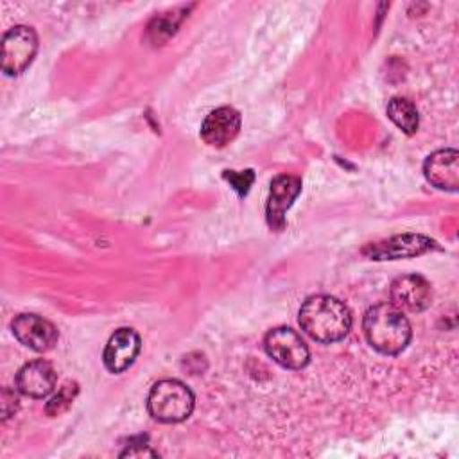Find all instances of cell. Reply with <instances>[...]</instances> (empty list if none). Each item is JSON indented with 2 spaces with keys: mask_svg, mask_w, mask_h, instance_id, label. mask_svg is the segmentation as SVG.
Segmentation results:
<instances>
[{
  "mask_svg": "<svg viewBox=\"0 0 459 459\" xmlns=\"http://www.w3.org/2000/svg\"><path fill=\"white\" fill-rule=\"evenodd\" d=\"M77 393H79L77 384H75V382H66V384L57 391V394H54V396L50 398V402H47L45 412H47L48 416H59L61 412H65V411L72 405V402H74V398H75Z\"/></svg>",
  "mask_w": 459,
  "mask_h": 459,
  "instance_id": "9a60e30c",
  "label": "cell"
},
{
  "mask_svg": "<svg viewBox=\"0 0 459 459\" xmlns=\"http://www.w3.org/2000/svg\"><path fill=\"white\" fill-rule=\"evenodd\" d=\"M425 179L446 192H457L459 188V152L455 149H439L427 156L423 163Z\"/></svg>",
  "mask_w": 459,
  "mask_h": 459,
  "instance_id": "30bf717a",
  "label": "cell"
},
{
  "mask_svg": "<svg viewBox=\"0 0 459 459\" xmlns=\"http://www.w3.org/2000/svg\"><path fill=\"white\" fill-rule=\"evenodd\" d=\"M301 192V179L296 176H278L271 183L267 199V222L273 230L280 231L285 226V212Z\"/></svg>",
  "mask_w": 459,
  "mask_h": 459,
  "instance_id": "7c38bea8",
  "label": "cell"
},
{
  "mask_svg": "<svg viewBox=\"0 0 459 459\" xmlns=\"http://www.w3.org/2000/svg\"><path fill=\"white\" fill-rule=\"evenodd\" d=\"M264 346L267 355L287 369H301L308 364L310 351L298 332L289 326H278L265 333Z\"/></svg>",
  "mask_w": 459,
  "mask_h": 459,
  "instance_id": "277c9868",
  "label": "cell"
},
{
  "mask_svg": "<svg viewBox=\"0 0 459 459\" xmlns=\"http://www.w3.org/2000/svg\"><path fill=\"white\" fill-rule=\"evenodd\" d=\"M38 50V36L32 27L16 25L2 38V70L7 75L22 74Z\"/></svg>",
  "mask_w": 459,
  "mask_h": 459,
  "instance_id": "5b68a950",
  "label": "cell"
},
{
  "mask_svg": "<svg viewBox=\"0 0 459 459\" xmlns=\"http://www.w3.org/2000/svg\"><path fill=\"white\" fill-rule=\"evenodd\" d=\"M437 249V244L425 237V235H396L384 242L369 244L362 249L364 255H368L373 260H394V258H409L416 255H423L427 251Z\"/></svg>",
  "mask_w": 459,
  "mask_h": 459,
  "instance_id": "52a82bcc",
  "label": "cell"
},
{
  "mask_svg": "<svg viewBox=\"0 0 459 459\" xmlns=\"http://www.w3.org/2000/svg\"><path fill=\"white\" fill-rule=\"evenodd\" d=\"M224 178L231 183V186L240 194H247L253 179H255V172L253 170H242V172H237V170H224Z\"/></svg>",
  "mask_w": 459,
  "mask_h": 459,
  "instance_id": "2e32d148",
  "label": "cell"
},
{
  "mask_svg": "<svg viewBox=\"0 0 459 459\" xmlns=\"http://www.w3.org/2000/svg\"><path fill=\"white\" fill-rule=\"evenodd\" d=\"M299 325L314 341L330 344L348 335L351 328V314L341 299L317 294L307 298L301 305Z\"/></svg>",
  "mask_w": 459,
  "mask_h": 459,
  "instance_id": "6da1fadb",
  "label": "cell"
},
{
  "mask_svg": "<svg viewBox=\"0 0 459 459\" xmlns=\"http://www.w3.org/2000/svg\"><path fill=\"white\" fill-rule=\"evenodd\" d=\"M240 131V113L231 106H221L210 111L201 126V138L212 147H224L235 140Z\"/></svg>",
  "mask_w": 459,
  "mask_h": 459,
  "instance_id": "8fae6325",
  "label": "cell"
},
{
  "mask_svg": "<svg viewBox=\"0 0 459 459\" xmlns=\"http://www.w3.org/2000/svg\"><path fill=\"white\" fill-rule=\"evenodd\" d=\"M389 120L405 134H414L420 126V117L416 106L405 97H393L387 102Z\"/></svg>",
  "mask_w": 459,
  "mask_h": 459,
  "instance_id": "5bb4252c",
  "label": "cell"
},
{
  "mask_svg": "<svg viewBox=\"0 0 459 459\" xmlns=\"http://www.w3.org/2000/svg\"><path fill=\"white\" fill-rule=\"evenodd\" d=\"M194 402V393L186 384L176 378H165L152 385L147 409L156 421L179 423L192 414Z\"/></svg>",
  "mask_w": 459,
  "mask_h": 459,
  "instance_id": "3957f363",
  "label": "cell"
},
{
  "mask_svg": "<svg viewBox=\"0 0 459 459\" xmlns=\"http://www.w3.org/2000/svg\"><path fill=\"white\" fill-rule=\"evenodd\" d=\"M14 337L34 351H48L59 339L57 328L36 314H20L11 323Z\"/></svg>",
  "mask_w": 459,
  "mask_h": 459,
  "instance_id": "8992f818",
  "label": "cell"
},
{
  "mask_svg": "<svg viewBox=\"0 0 459 459\" xmlns=\"http://www.w3.org/2000/svg\"><path fill=\"white\" fill-rule=\"evenodd\" d=\"M140 335L133 328H118L108 339L102 353V360L108 371L122 373L126 371L140 353Z\"/></svg>",
  "mask_w": 459,
  "mask_h": 459,
  "instance_id": "9c48e42d",
  "label": "cell"
},
{
  "mask_svg": "<svg viewBox=\"0 0 459 459\" xmlns=\"http://www.w3.org/2000/svg\"><path fill=\"white\" fill-rule=\"evenodd\" d=\"M362 330L371 348L382 355H398L412 335L409 319L393 303L369 307L362 319Z\"/></svg>",
  "mask_w": 459,
  "mask_h": 459,
  "instance_id": "7a4b0ae2",
  "label": "cell"
},
{
  "mask_svg": "<svg viewBox=\"0 0 459 459\" xmlns=\"http://www.w3.org/2000/svg\"><path fill=\"white\" fill-rule=\"evenodd\" d=\"M18 409V394L16 391L9 389V387H4L2 391V418L7 420L11 418Z\"/></svg>",
  "mask_w": 459,
  "mask_h": 459,
  "instance_id": "e0dca14e",
  "label": "cell"
},
{
  "mask_svg": "<svg viewBox=\"0 0 459 459\" xmlns=\"http://www.w3.org/2000/svg\"><path fill=\"white\" fill-rule=\"evenodd\" d=\"M57 375L50 362L38 359L23 364L16 375V389L29 398H45L56 387Z\"/></svg>",
  "mask_w": 459,
  "mask_h": 459,
  "instance_id": "4fadbf2b",
  "label": "cell"
},
{
  "mask_svg": "<svg viewBox=\"0 0 459 459\" xmlns=\"http://www.w3.org/2000/svg\"><path fill=\"white\" fill-rule=\"evenodd\" d=\"M391 303L402 312H421L432 303V287L420 274L398 276L389 289Z\"/></svg>",
  "mask_w": 459,
  "mask_h": 459,
  "instance_id": "ba28073f",
  "label": "cell"
}]
</instances>
